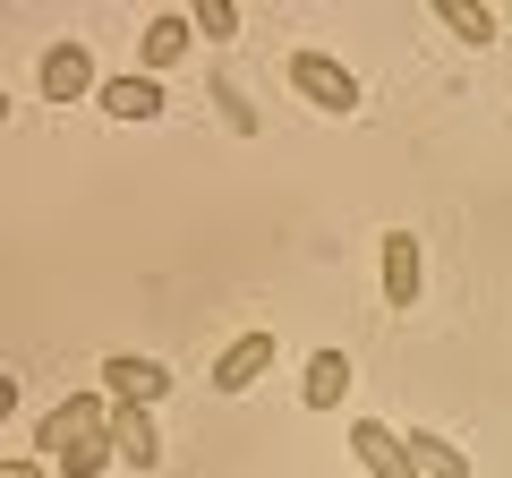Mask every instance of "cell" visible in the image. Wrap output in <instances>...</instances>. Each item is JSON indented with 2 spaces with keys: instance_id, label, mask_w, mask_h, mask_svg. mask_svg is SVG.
Wrapping results in <instances>:
<instances>
[{
  "instance_id": "obj_1",
  "label": "cell",
  "mask_w": 512,
  "mask_h": 478,
  "mask_svg": "<svg viewBox=\"0 0 512 478\" xmlns=\"http://www.w3.org/2000/svg\"><path fill=\"white\" fill-rule=\"evenodd\" d=\"M291 86H299V103H316L325 120H350V111H359V77H350L333 52H316V43L291 52Z\"/></svg>"
},
{
  "instance_id": "obj_2",
  "label": "cell",
  "mask_w": 512,
  "mask_h": 478,
  "mask_svg": "<svg viewBox=\"0 0 512 478\" xmlns=\"http://www.w3.org/2000/svg\"><path fill=\"white\" fill-rule=\"evenodd\" d=\"M103 419H111V393H69V402H52V410L35 419V444H43V461H60L69 444H86Z\"/></svg>"
},
{
  "instance_id": "obj_3",
  "label": "cell",
  "mask_w": 512,
  "mask_h": 478,
  "mask_svg": "<svg viewBox=\"0 0 512 478\" xmlns=\"http://www.w3.org/2000/svg\"><path fill=\"white\" fill-rule=\"evenodd\" d=\"M35 86H43V103H77V94H103V77H94V52H86V43L60 35L52 52H43Z\"/></svg>"
},
{
  "instance_id": "obj_4",
  "label": "cell",
  "mask_w": 512,
  "mask_h": 478,
  "mask_svg": "<svg viewBox=\"0 0 512 478\" xmlns=\"http://www.w3.org/2000/svg\"><path fill=\"white\" fill-rule=\"evenodd\" d=\"M103 393H111V402H163V393H171V368H163V359H146V350H103Z\"/></svg>"
},
{
  "instance_id": "obj_5",
  "label": "cell",
  "mask_w": 512,
  "mask_h": 478,
  "mask_svg": "<svg viewBox=\"0 0 512 478\" xmlns=\"http://www.w3.org/2000/svg\"><path fill=\"white\" fill-rule=\"evenodd\" d=\"M350 453H359L367 478H419V453H410V436H393L384 419H350Z\"/></svg>"
},
{
  "instance_id": "obj_6",
  "label": "cell",
  "mask_w": 512,
  "mask_h": 478,
  "mask_svg": "<svg viewBox=\"0 0 512 478\" xmlns=\"http://www.w3.org/2000/svg\"><path fill=\"white\" fill-rule=\"evenodd\" d=\"M274 359H282V350H274V333H265V325H256V333H239V342L214 359V393H248L256 376L274 368Z\"/></svg>"
},
{
  "instance_id": "obj_7",
  "label": "cell",
  "mask_w": 512,
  "mask_h": 478,
  "mask_svg": "<svg viewBox=\"0 0 512 478\" xmlns=\"http://www.w3.org/2000/svg\"><path fill=\"white\" fill-rule=\"evenodd\" d=\"M111 444H120L128 470H154V461H163V427H154V410L146 402H111Z\"/></svg>"
},
{
  "instance_id": "obj_8",
  "label": "cell",
  "mask_w": 512,
  "mask_h": 478,
  "mask_svg": "<svg viewBox=\"0 0 512 478\" xmlns=\"http://www.w3.org/2000/svg\"><path fill=\"white\" fill-rule=\"evenodd\" d=\"M188 43H197V18L188 9H163V18L137 35V60H146V77H163V69H180L188 60Z\"/></svg>"
},
{
  "instance_id": "obj_9",
  "label": "cell",
  "mask_w": 512,
  "mask_h": 478,
  "mask_svg": "<svg viewBox=\"0 0 512 478\" xmlns=\"http://www.w3.org/2000/svg\"><path fill=\"white\" fill-rule=\"evenodd\" d=\"M94 103H103V120H163V77H103V94H94Z\"/></svg>"
},
{
  "instance_id": "obj_10",
  "label": "cell",
  "mask_w": 512,
  "mask_h": 478,
  "mask_svg": "<svg viewBox=\"0 0 512 478\" xmlns=\"http://www.w3.org/2000/svg\"><path fill=\"white\" fill-rule=\"evenodd\" d=\"M350 393V350H316L308 368H299V402L308 410H333Z\"/></svg>"
},
{
  "instance_id": "obj_11",
  "label": "cell",
  "mask_w": 512,
  "mask_h": 478,
  "mask_svg": "<svg viewBox=\"0 0 512 478\" xmlns=\"http://www.w3.org/2000/svg\"><path fill=\"white\" fill-rule=\"evenodd\" d=\"M419 291H427V282H419V239L393 231V239H384V299H393V308H410Z\"/></svg>"
},
{
  "instance_id": "obj_12",
  "label": "cell",
  "mask_w": 512,
  "mask_h": 478,
  "mask_svg": "<svg viewBox=\"0 0 512 478\" xmlns=\"http://www.w3.org/2000/svg\"><path fill=\"white\" fill-rule=\"evenodd\" d=\"M436 18L453 26V35L470 43V52H487V43L504 35V9H487V0H436Z\"/></svg>"
},
{
  "instance_id": "obj_13",
  "label": "cell",
  "mask_w": 512,
  "mask_h": 478,
  "mask_svg": "<svg viewBox=\"0 0 512 478\" xmlns=\"http://www.w3.org/2000/svg\"><path fill=\"white\" fill-rule=\"evenodd\" d=\"M410 453H419V478H470V453L436 427H410Z\"/></svg>"
},
{
  "instance_id": "obj_14",
  "label": "cell",
  "mask_w": 512,
  "mask_h": 478,
  "mask_svg": "<svg viewBox=\"0 0 512 478\" xmlns=\"http://www.w3.org/2000/svg\"><path fill=\"white\" fill-rule=\"evenodd\" d=\"M111 461H120V444H111V419H103V427H94L86 444H69V453H60L52 470H60V478H103Z\"/></svg>"
},
{
  "instance_id": "obj_15",
  "label": "cell",
  "mask_w": 512,
  "mask_h": 478,
  "mask_svg": "<svg viewBox=\"0 0 512 478\" xmlns=\"http://www.w3.org/2000/svg\"><path fill=\"white\" fill-rule=\"evenodd\" d=\"M188 18H197V35H205V43H231V35H239V0H197Z\"/></svg>"
},
{
  "instance_id": "obj_16",
  "label": "cell",
  "mask_w": 512,
  "mask_h": 478,
  "mask_svg": "<svg viewBox=\"0 0 512 478\" xmlns=\"http://www.w3.org/2000/svg\"><path fill=\"white\" fill-rule=\"evenodd\" d=\"M214 103H222V120H231L239 137H256V103H248V94L231 86V77H214Z\"/></svg>"
},
{
  "instance_id": "obj_17",
  "label": "cell",
  "mask_w": 512,
  "mask_h": 478,
  "mask_svg": "<svg viewBox=\"0 0 512 478\" xmlns=\"http://www.w3.org/2000/svg\"><path fill=\"white\" fill-rule=\"evenodd\" d=\"M0 478H60L52 461H0Z\"/></svg>"
},
{
  "instance_id": "obj_18",
  "label": "cell",
  "mask_w": 512,
  "mask_h": 478,
  "mask_svg": "<svg viewBox=\"0 0 512 478\" xmlns=\"http://www.w3.org/2000/svg\"><path fill=\"white\" fill-rule=\"evenodd\" d=\"M504 26H512V0H504Z\"/></svg>"
}]
</instances>
